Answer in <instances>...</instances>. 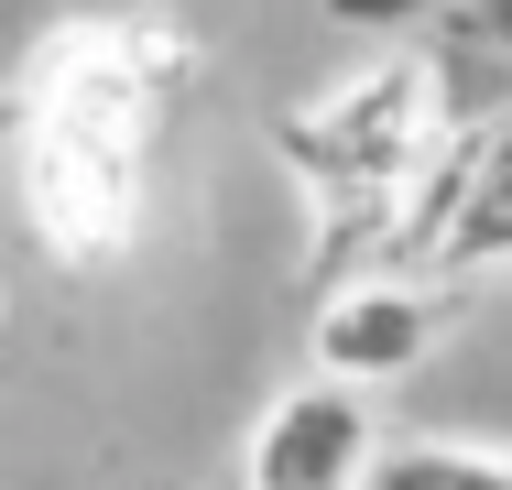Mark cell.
Segmentation results:
<instances>
[{
	"label": "cell",
	"mask_w": 512,
	"mask_h": 490,
	"mask_svg": "<svg viewBox=\"0 0 512 490\" xmlns=\"http://www.w3.org/2000/svg\"><path fill=\"white\" fill-rule=\"evenodd\" d=\"M186 77V44L142 22H66L33 44L11 131H22V218L66 273H109L142 240L153 175V98Z\"/></svg>",
	"instance_id": "cell-1"
},
{
	"label": "cell",
	"mask_w": 512,
	"mask_h": 490,
	"mask_svg": "<svg viewBox=\"0 0 512 490\" xmlns=\"http://www.w3.org/2000/svg\"><path fill=\"white\" fill-rule=\"evenodd\" d=\"M382 447H393V436H382L371 392L306 371L295 392L262 403V425H251V447H240V490H371Z\"/></svg>",
	"instance_id": "cell-3"
},
{
	"label": "cell",
	"mask_w": 512,
	"mask_h": 490,
	"mask_svg": "<svg viewBox=\"0 0 512 490\" xmlns=\"http://www.w3.org/2000/svg\"><path fill=\"white\" fill-rule=\"evenodd\" d=\"M436 327H447V305H436L425 284H404V273L349 284V294L316 305V371L349 382V392H382V382H404L414 360L436 349Z\"/></svg>",
	"instance_id": "cell-4"
},
{
	"label": "cell",
	"mask_w": 512,
	"mask_h": 490,
	"mask_svg": "<svg viewBox=\"0 0 512 490\" xmlns=\"http://www.w3.org/2000/svg\"><path fill=\"white\" fill-rule=\"evenodd\" d=\"M480 262H512V120L469 131V153H458V218L436 240V273H480Z\"/></svg>",
	"instance_id": "cell-5"
},
{
	"label": "cell",
	"mask_w": 512,
	"mask_h": 490,
	"mask_svg": "<svg viewBox=\"0 0 512 490\" xmlns=\"http://www.w3.org/2000/svg\"><path fill=\"white\" fill-rule=\"evenodd\" d=\"M371 490H512V458L469 447V436H404V447H382Z\"/></svg>",
	"instance_id": "cell-6"
},
{
	"label": "cell",
	"mask_w": 512,
	"mask_h": 490,
	"mask_svg": "<svg viewBox=\"0 0 512 490\" xmlns=\"http://www.w3.org/2000/svg\"><path fill=\"white\" fill-rule=\"evenodd\" d=\"M436 66H371V77H349V88H327L316 109L284 120V164L306 175V196L327 207V229H338V207L360 218V240L382 251V229H393V207L425 186V164H436Z\"/></svg>",
	"instance_id": "cell-2"
}]
</instances>
